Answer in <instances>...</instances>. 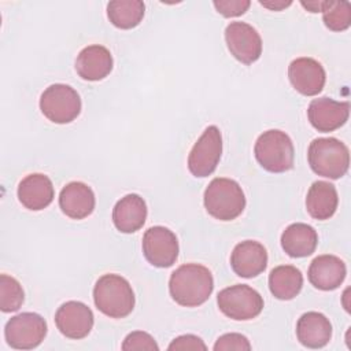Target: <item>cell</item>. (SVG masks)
Returning a JSON list of instances; mask_svg holds the SVG:
<instances>
[{
  "label": "cell",
  "instance_id": "1",
  "mask_svg": "<svg viewBox=\"0 0 351 351\" xmlns=\"http://www.w3.org/2000/svg\"><path fill=\"white\" fill-rule=\"evenodd\" d=\"M214 289L211 271L199 263L177 267L169 280L171 299L184 307H197L208 300Z\"/></svg>",
  "mask_w": 351,
  "mask_h": 351
},
{
  "label": "cell",
  "instance_id": "15",
  "mask_svg": "<svg viewBox=\"0 0 351 351\" xmlns=\"http://www.w3.org/2000/svg\"><path fill=\"white\" fill-rule=\"evenodd\" d=\"M230 266L240 277H256L263 273L267 266L266 248L255 240L241 241L232 251Z\"/></svg>",
  "mask_w": 351,
  "mask_h": 351
},
{
  "label": "cell",
  "instance_id": "8",
  "mask_svg": "<svg viewBox=\"0 0 351 351\" xmlns=\"http://www.w3.org/2000/svg\"><path fill=\"white\" fill-rule=\"evenodd\" d=\"M47 322L37 313H21L11 317L4 328L7 344L15 350H33L47 335Z\"/></svg>",
  "mask_w": 351,
  "mask_h": 351
},
{
  "label": "cell",
  "instance_id": "29",
  "mask_svg": "<svg viewBox=\"0 0 351 351\" xmlns=\"http://www.w3.org/2000/svg\"><path fill=\"white\" fill-rule=\"evenodd\" d=\"M250 351L251 344L248 339L241 333H225L219 336L214 344V351Z\"/></svg>",
  "mask_w": 351,
  "mask_h": 351
},
{
  "label": "cell",
  "instance_id": "7",
  "mask_svg": "<svg viewBox=\"0 0 351 351\" xmlns=\"http://www.w3.org/2000/svg\"><path fill=\"white\" fill-rule=\"evenodd\" d=\"M219 310L236 321L258 317L263 308V299L258 291L245 284H236L219 291L217 296Z\"/></svg>",
  "mask_w": 351,
  "mask_h": 351
},
{
  "label": "cell",
  "instance_id": "23",
  "mask_svg": "<svg viewBox=\"0 0 351 351\" xmlns=\"http://www.w3.org/2000/svg\"><path fill=\"white\" fill-rule=\"evenodd\" d=\"M337 204L339 196L333 184L326 181L313 182L306 196V208L314 219H329L336 213Z\"/></svg>",
  "mask_w": 351,
  "mask_h": 351
},
{
  "label": "cell",
  "instance_id": "19",
  "mask_svg": "<svg viewBox=\"0 0 351 351\" xmlns=\"http://www.w3.org/2000/svg\"><path fill=\"white\" fill-rule=\"evenodd\" d=\"M111 52L99 44L88 45L75 59V71L85 81H100L112 70Z\"/></svg>",
  "mask_w": 351,
  "mask_h": 351
},
{
  "label": "cell",
  "instance_id": "27",
  "mask_svg": "<svg viewBox=\"0 0 351 351\" xmlns=\"http://www.w3.org/2000/svg\"><path fill=\"white\" fill-rule=\"evenodd\" d=\"M325 26L332 32H343L351 25V5L348 1H326L322 10Z\"/></svg>",
  "mask_w": 351,
  "mask_h": 351
},
{
  "label": "cell",
  "instance_id": "14",
  "mask_svg": "<svg viewBox=\"0 0 351 351\" xmlns=\"http://www.w3.org/2000/svg\"><path fill=\"white\" fill-rule=\"evenodd\" d=\"M292 86L304 96L318 95L325 85L326 74L322 64L313 58H298L288 67Z\"/></svg>",
  "mask_w": 351,
  "mask_h": 351
},
{
  "label": "cell",
  "instance_id": "21",
  "mask_svg": "<svg viewBox=\"0 0 351 351\" xmlns=\"http://www.w3.org/2000/svg\"><path fill=\"white\" fill-rule=\"evenodd\" d=\"M296 336L304 347L321 348L325 347L332 337V325L324 314L307 311L298 319Z\"/></svg>",
  "mask_w": 351,
  "mask_h": 351
},
{
  "label": "cell",
  "instance_id": "6",
  "mask_svg": "<svg viewBox=\"0 0 351 351\" xmlns=\"http://www.w3.org/2000/svg\"><path fill=\"white\" fill-rule=\"evenodd\" d=\"M40 110L53 123H70L81 112V99L70 85L53 84L41 93Z\"/></svg>",
  "mask_w": 351,
  "mask_h": 351
},
{
  "label": "cell",
  "instance_id": "24",
  "mask_svg": "<svg viewBox=\"0 0 351 351\" xmlns=\"http://www.w3.org/2000/svg\"><path fill=\"white\" fill-rule=\"evenodd\" d=\"M303 287V274L291 265L274 267L269 274V289L280 300H291L299 295Z\"/></svg>",
  "mask_w": 351,
  "mask_h": 351
},
{
  "label": "cell",
  "instance_id": "10",
  "mask_svg": "<svg viewBox=\"0 0 351 351\" xmlns=\"http://www.w3.org/2000/svg\"><path fill=\"white\" fill-rule=\"evenodd\" d=\"M143 254L156 267H170L178 258V240L165 226H152L143 236Z\"/></svg>",
  "mask_w": 351,
  "mask_h": 351
},
{
  "label": "cell",
  "instance_id": "9",
  "mask_svg": "<svg viewBox=\"0 0 351 351\" xmlns=\"http://www.w3.org/2000/svg\"><path fill=\"white\" fill-rule=\"evenodd\" d=\"M222 154V136L215 125L206 128L188 155V169L195 177H208L217 169Z\"/></svg>",
  "mask_w": 351,
  "mask_h": 351
},
{
  "label": "cell",
  "instance_id": "30",
  "mask_svg": "<svg viewBox=\"0 0 351 351\" xmlns=\"http://www.w3.org/2000/svg\"><path fill=\"white\" fill-rule=\"evenodd\" d=\"M215 10L226 16V18H232V16H240L243 15L251 5L250 0H215L213 1Z\"/></svg>",
  "mask_w": 351,
  "mask_h": 351
},
{
  "label": "cell",
  "instance_id": "3",
  "mask_svg": "<svg viewBox=\"0 0 351 351\" xmlns=\"http://www.w3.org/2000/svg\"><path fill=\"white\" fill-rule=\"evenodd\" d=\"M307 159L311 170L325 178L343 177L350 166V152L344 143L335 137H319L310 143Z\"/></svg>",
  "mask_w": 351,
  "mask_h": 351
},
{
  "label": "cell",
  "instance_id": "4",
  "mask_svg": "<svg viewBox=\"0 0 351 351\" xmlns=\"http://www.w3.org/2000/svg\"><path fill=\"white\" fill-rule=\"evenodd\" d=\"M207 213L219 221H232L245 208V196L241 186L230 178H214L204 191Z\"/></svg>",
  "mask_w": 351,
  "mask_h": 351
},
{
  "label": "cell",
  "instance_id": "11",
  "mask_svg": "<svg viewBox=\"0 0 351 351\" xmlns=\"http://www.w3.org/2000/svg\"><path fill=\"white\" fill-rule=\"evenodd\" d=\"M225 41L229 52L244 64L256 62L262 55V38L245 22H230L225 29Z\"/></svg>",
  "mask_w": 351,
  "mask_h": 351
},
{
  "label": "cell",
  "instance_id": "2",
  "mask_svg": "<svg viewBox=\"0 0 351 351\" xmlns=\"http://www.w3.org/2000/svg\"><path fill=\"white\" fill-rule=\"evenodd\" d=\"M93 302L100 313L110 318H125L134 308V292L119 274H103L95 284Z\"/></svg>",
  "mask_w": 351,
  "mask_h": 351
},
{
  "label": "cell",
  "instance_id": "16",
  "mask_svg": "<svg viewBox=\"0 0 351 351\" xmlns=\"http://www.w3.org/2000/svg\"><path fill=\"white\" fill-rule=\"evenodd\" d=\"M347 274L346 263L336 255H319L310 263L307 276L311 285L321 291H333L341 285Z\"/></svg>",
  "mask_w": 351,
  "mask_h": 351
},
{
  "label": "cell",
  "instance_id": "17",
  "mask_svg": "<svg viewBox=\"0 0 351 351\" xmlns=\"http://www.w3.org/2000/svg\"><path fill=\"white\" fill-rule=\"evenodd\" d=\"M96 199L90 186L84 182H69L59 195V207L71 219H84L95 210Z\"/></svg>",
  "mask_w": 351,
  "mask_h": 351
},
{
  "label": "cell",
  "instance_id": "31",
  "mask_svg": "<svg viewBox=\"0 0 351 351\" xmlns=\"http://www.w3.org/2000/svg\"><path fill=\"white\" fill-rule=\"evenodd\" d=\"M169 350H207L204 341L195 335H182L176 337L167 347Z\"/></svg>",
  "mask_w": 351,
  "mask_h": 351
},
{
  "label": "cell",
  "instance_id": "25",
  "mask_svg": "<svg viewBox=\"0 0 351 351\" xmlns=\"http://www.w3.org/2000/svg\"><path fill=\"white\" fill-rule=\"evenodd\" d=\"M145 5L140 0H114L107 4V16L118 29H133L144 18Z\"/></svg>",
  "mask_w": 351,
  "mask_h": 351
},
{
  "label": "cell",
  "instance_id": "26",
  "mask_svg": "<svg viewBox=\"0 0 351 351\" xmlns=\"http://www.w3.org/2000/svg\"><path fill=\"white\" fill-rule=\"evenodd\" d=\"M25 293L19 281L8 274L0 276V310L12 313L23 304Z\"/></svg>",
  "mask_w": 351,
  "mask_h": 351
},
{
  "label": "cell",
  "instance_id": "32",
  "mask_svg": "<svg viewBox=\"0 0 351 351\" xmlns=\"http://www.w3.org/2000/svg\"><path fill=\"white\" fill-rule=\"evenodd\" d=\"M259 4L269 8V10H274V11H280L285 7H289L292 4L291 0L288 1H284V0H267V1H263V0H259Z\"/></svg>",
  "mask_w": 351,
  "mask_h": 351
},
{
  "label": "cell",
  "instance_id": "33",
  "mask_svg": "<svg viewBox=\"0 0 351 351\" xmlns=\"http://www.w3.org/2000/svg\"><path fill=\"white\" fill-rule=\"evenodd\" d=\"M326 1L328 0H325V1H322V0H318V1H302L300 4L307 10V11H310V12H319V11H322L324 8H325V5H326Z\"/></svg>",
  "mask_w": 351,
  "mask_h": 351
},
{
  "label": "cell",
  "instance_id": "22",
  "mask_svg": "<svg viewBox=\"0 0 351 351\" xmlns=\"http://www.w3.org/2000/svg\"><path fill=\"white\" fill-rule=\"evenodd\" d=\"M318 244L315 229L307 223L296 222L285 228L281 234V247L292 258L311 255Z\"/></svg>",
  "mask_w": 351,
  "mask_h": 351
},
{
  "label": "cell",
  "instance_id": "20",
  "mask_svg": "<svg viewBox=\"0 0 351 351\" xmlns=\"http://www.w3.org/2000/svg\"><path fill=\"white\" fill-rule=\"evenodd\" d=\"M147 204L144 199L136 193L121 197L112 210V222L122 233L137 232L147 219Z\"/></svg>",
  "mask_w": 351,
  "mask_h": 351
},
{
  "label": "cell",
  "instance_id": "28",
  "mask_svg": "<svg viewBox=\"0 0 351 351\" xmlns=\"http://www.w3.org/2000/svg\"><path fill=\"white\" fill-rule=\"evenodd\" d=\"M122 350L123 351H134V350H144V351H158L159 350V346L156 344L155 339L147 333V332H143V330H136V332H132L129 333L123 343H122Z\"/></svg>",
  "mask_w": 351,
  "mask_h": 351
},
{
  "label": "cell",
  "instance_id": "18",
  "mask_svg": "<svg viewBox=\"0 0 351 351\" xmlns=\"http://www.w3.org/2000/svg\"><path fill=\"white\" fill-rule=\"evenodd\" d=\"M55 196L52 181L41 173L26 176L18 185V199L23 207L32 211H40L48 207Z\"/></svg>",
  "mask_w": 351,
  "mask_h": 351
},
{
  "label": "cell",
  "instance_id": "5",
  "mask_svg": "<svg viewBox=\"0 0 351 351\" xmlns=\"http://www.w3.org/2000/svg\"><path fill=\"white\" fill-rule=\"evenodd\" d=\"M259 165L270 173H284L293 167V144L291 137L278 129L263 132L254 147Z\"/></svg>",
  "mask_w": 351,
  "mask_h": 351
},
{
  "label": "cell",
  "instance_id": "13",
  "mask_svg": "<svg viewBox=\"0 0 351 351\" xmlns=\"http://www.w3.org/2000/svg\"><path fill=\"white\" fill-rule=\"evenodd\" d=\"M348 115V101H336L330 97L314 99L307 108V117L311 126L322 133L341 128L347 122Z\"/></svg>",
  "mask_w": 351,
  "mask_h": 351
},
{
  "label": "cell",
  "instance_id": "12",
  "mask_svg": "<svg viewBox=\"0 0 351 351\" xmlns=\"http://www.w3.org/2000/svg\"><path fill=\"white\" fill-rule=\"evenodd\" d=\"M93 322L92 310L85 303L77 300L63 303L55 314V324L59 332L74 340L86 337L93 328Z\"/></svg>",
  "mask_w": 351,
  "mask_h": 351
}]
</instances>
